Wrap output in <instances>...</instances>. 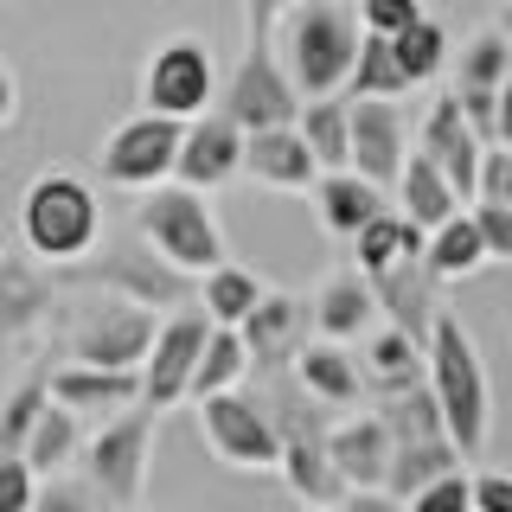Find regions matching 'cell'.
Returning <instances> with one entry per match:
<instances>
[{
    "instance_id": "obj_21",
    "label": "cell",
    "mask_w": 512,
    "mask_h": 512,
    "mask_svg": "<svg viewBox=\"0 0 512 512\" xmlns=\"http://www.w3.org/2000/svg\"><path fill=\"white\" fill-rule=\"evenodd\" d=\"M372 320H378V301H372V282L359 269H333L320 282V295L308 301V327L320 340H359Z\"/></svg>"
},
{
    "instance_id": "obj_23",
    "label": "cell",
    "mask_w": 512,
    "mask_h": 512,
    "mask_svg": "<svg viewBox=\"0 0 512 512\" xmlns=\"http://www.w3.org/2000/svg\"><path fill=\"white\" fill-rule=\"evenodd\" d=\"M314 205H320V224H327L333 237H352L372 212H384V186L372 180H359L352 167H327V173H314Z\"/></svg>"
},
{
    "instance_id": "obj_31",
    "label": "cell",
    "mask_w": 512,
    "mask_h": 512,
    "mask_svg": "<svg viewBox=\"0 0 512 512\" xmlns=\"http://www.w3.org/2000/svg\"><path fill=\"white\" fill-rule=\"evenodd\" d=\"M250 378V359H244V340L237 327H205V346L192 359V378H186V397H212V391H231V384Z\"/></svg>"
},
{
    "instance_id": "obj_43",
    "label": "cell",
    "mask_w": 512,
    "mask_h": 512,
    "mask_svg": "<svg viewBox=\"0 0 512 512\" xmlns=\"http://www.w3.org/2000/svg\"><path fill=\"white\" fill-rule=\"evenodd\" d=\"M474 199L512 205V154H506V141L480 148V167H474Z\"/></svg>"
},
{
    "instance_id": "obj_22",
    "label": "cell",
    "mask_w": 512,
    "mask_h": 512,
    "mask_svg": "<svg viewBox=\"0 0 512 512\" xmlns=\"http://www.w3.org/2000/svg\"><path fill=\"white\" fill-rule=\"evenodd\" d=\"M45 397H52V404H64V410H128L141 397V384H135V372H109V365H71L64 359L52 378H45Z\"/></svg>"
},
{
    "instance_id": "obj_29",
    "label": "cell",
    "mask_w": 512,
    "mask_h": 512,
    "mask_svg": "<svg viewBox=\"0 0 512 512\" xmlns=\"http://www.w3.org/2000/svg\"><path fill=\"white\" fill-rule=\"evenodd\" d=\"M391 192H397V212H404L416 231H436L448 212H461V199L448 192V180H442L436 167H429L423 154H404V167H397Z\"/></svg>"
},
{
    "instance_id": "obj_40",
    "label": "cell",
    "mask_w": 512,
    "mask_h": 512,
    "mask_svg": "<svg viewBox=\"0 0 512 512\" xmlns=\"http://www.w3.org/2000/svg\"><path fill=\"white\" fill-rule=\"evenodd\" d=\"M39 410H45V372H32L20 391L0 404V455H20V442H26V429H32Z\"/></svg>"
},
{
    "instance_id": "obj_3",
    "label": "cell",
    "mask_w": 512,
    "mask_h": 512,
    "mask_svg": "<svg viewBox=\"0 0 512 512\" xmlns=\"http://www.w3.org/2000/svg\"><path fill=\"white\" fill-rule=\"evenodd\" d=\"M20 237L39 263H77V256L96 250L103 237V205H96V186L77 180V173H39L20 199Z\"/></svg>"
},
{
    "instance_id": "obj_39",
    "label": "cell",
    "mask_w": 512,
    "mask_h": 512,
    "mask_svg": "<svg viewBox=\"0 0 512 512\" xmlns=\"http://www.w3.org/2000/svg\"><path fill=\"white\" fill-rule=\"evenodd\" d=\"M32 512H116L103 500V493L90 487V480H77V474H39V487H32Z\"/></svg>"
},
{
    "instance_id": "obj_36",
    "label": "cell",
    "mask_w": 512,
    "mask_h": 512,
    "mask_svg": "<svg viewBox=\"0 0 512 512\" xmlns=\"http://www.w3.org/2000/svg\"><path fill=\"white\" fill-rule=\"evenodd\" d=\"M512 84V45L500 26L474 32L468 45H461V64H455V90H500Z\"/></svg>"
},
{
    "instance_id": "obj_30",
    "label": "cell",
    "mask_w": 512,
    "mask_h": 512,
    "mask_svg": "<svg viewBox=\"0 0 512 512\" xmlns=\"http://www.w3.org/2000/svg\"><path fill=\"white\" fill-rule=\"evenodd\" d=\"M352 250H359L352 269H359V276H378V269H391L397 256H423V231H416L404 212L384 205V212H372L359 231H352Z\"/></svg>"
},
{
    "instance_id": "obj_10",
    "label": "cell",
    "mask_w": 512,
    "mask_h": 512,
    "mask_svg": "<svg viewBox=\"0 0 512 512\" xmlns=\"http://www.w3.org/2000/svg\"><path fill=\"white\" fill-rule=\"evenodd\" d=\"M212 96H218V116H231L244 135L250 128H282V122H295V109H301V96H295V84H288V71L276 64L269 45H244L237 71L224 77Z\"/></svg>"
},
{
    "instance_id": "obj_27",
    "label": "cell",
    "mask_w": 512,
    "mask_h": 512,
    "mask_svg": "<svg viewBox=\"0 0 512 512\" xmlns=\"http://www.w3.org/2000/svg\"><path fill=\"white\" fill-rule=\"evenodd\" d=\"M448 468H468V461H461V448L448 442V436L391 442V461H384V480H378V487H384V493H397V500H410L416 487H429V480L448 474Z\"/></svg>"
},
{
    "instance_id": "obj_19",
    "label": "cell",
    "mask_w": 512,
    "mask_h": 512,
    "mask_svg": "<svg viewBox=\"0 0 512 512\" xmlns=\"http://www.w3.org/2000/svg\"><path fill=\"white\" fill-rule=\"evenodd\" d=\"M288 365H295V384L308 391V404L320 410H352L365 397L359 359L346 352V340H301V352Z\"/></svg>"
},
{
    "instance_id": "obj_33",
    "label": "cell",
    "mask_w": 512,
    "mask_h": 512,
    "mask_svg": "<svg viewBox=\"0 0 512 512\" xmlns=\"http://www.w3.org/2000/svg\"><path fill=\"white\" fill-rule=\"evenodd\" d=\"M391 58H397V71H404L410 90L429 84V77H442L448 71V32H442V20L416 13L404 32H391Z\"/></svg>"
},
{
    "instance_id": "obj_20",
    "label": "cell",
    "mask_w": 512,
    "mask_h": 512,
    "mask_svg": "<svg viewBox=\"0 0 512 512\" xmlns=\"http://www.w3.org/2000/svg\"><path fill=\"white\" fill-rule=\"evenodd\" d=\"M320 448H327L333 474L346 480V493L352 487H378V480H384V461H391V436H384L378 410L372 416H346V423L320 429Z\"/></svg>"
},
{
    "instance_id": "obj_38",
    "label": "cell",
    "mask_w": 512,
    "mask_h": 512,
    "mask_svg": "<svg viewBox=\"0 0 512 512\" xmlns=\"http://www.w3.org/2000/svg\"><path fill=\"white\" fill-rule=\"evenodd\" d=\"M461 109V122L474 128L480 148H493V141H512V84L500 90H448Z\"/></svg>"
},
{
    "instance_id": "obj_47",
    "label": "cell",
    "mask_w": 512,
    "mask_h": 512,
    "mask_svg": "<svg viewBox=\"0 0 512 512\" xmlns=\"http://www.w3.org/2000/svg\"><path fill=\"white\" fill-rule=\"evenodd\" d=\"M282 7H288V0H244V32H250V45H269V26H276Z\"/></svg>"
},
{
    "instance_id": "obj_32",
    "label": "cell",
    "mask_w": 512,
    "mask_h": 512,
    "mask_svg": "<svg viewBox=\"0 0 512 512\" xmlns=\"http://www.w3.org/2000/svg\"><path fill=\"white\" fill-rule=\"evenodd\" d=\"M295 128H301V141H308V154H314L320 173L346 167V96L340 90H333V96H301Z\"/></svg>"
},
{
    "instance_id": "obj_48",
    "label": "cell",
    "mask_w": 512,
    "mask_h": 512,
    "mask_svg": "<svg viewBox=\"0 0 512 512\" xmlns=\"http://www.w3.org/2000/svg\"><path fill=\"white\" fill-rule=\"evenodd\" d=\"M340 506H346V512H410L397 493H384V487H352Z\"/></svg>"
},
{
    "instance_id": "obj_17",
    "label": "cell",
    "mask_w": 512,
    "mask_h": 512,
    "mask_svg": "<svg viewBox=\"0 0 512 512\" xmlns=\"http://www.w3.org/2000/svg\"><path fill=\"white\" fill-rule=\"evenodd\" d=\"M372 282V301H378V314L391 320L397 333H410L416 346H423V333H429V320H436V276L423 269V256H397L391 269H378V276H365Z\"/></svg>"
},
{
    "instance_id": "obj_6",
    "label": "cell",
    "mask_w": 512,
    "mask_h": 512,
    "mask_svg": "<svg viewBox=\"0 0 512 512\" xmlns=\"http://www.w3.org/2000/svg\"><path fill=\"white\" fill-rule=\"evenodd\" d=\"M154 308L141 301H122V295H103V301H84L64 327V359L71 365H109V372H135L141 352L154 340Z\"/></svg>"
},
{
    "instance_id": "obj_9",
    "label": "cell",
    "mask_w": 512,
    "mask_h": 512,
    "mask_svg": "<svg viewBox=\"0 0 512 512\" xmlns=\"http://www.w3.org/2000/svg\"><path fill=\"white\" fill-rule=\"evenodd\" d=\"M205 320L199 308H167V320H154V340L148 352H141V365H135V384H141V397L135 404H148V410H173L186 397V378H192V359H199V346H205Z\"/></svg>"
},
{
    "instance_id": "obj_41",
    "label": "cell",
    "mask_w": 512,
    "mask_h": 512,
    "mask_svg": "<svg viewBox=\"0 0 512 512\" xmlns=\"http://www.w3.org/2000/svg\"><path fill=\"white\" fill-rule=\"evenodd\" d=\"M468 218H474V231H480V250H487V263H506V256H512V205L468 199Z\"/></svg>"
},
{
    "instance_id": "obj_11",
    "label": "cell",
    "mask_w": 512,
    "mask_h": 512,
    "mask_svg": "<svg viewBox=\"0 0 512 512\" xmlns=\"http://www.w3.org/2000/svg\"><path fill=\"white\" fill-rule=\"evenodd\" d=\"M212 90H218V71H212V52L199 39H167L148 58V71H141V109L173 116V122L212 109Z\"/></svg>"
},
{
    "instance_id": "obj_16",
    "label": "cell",
    "mask_w": 512,
    "mask_h": 512,
    "mask_svg": "<svg viewBox=\"0 0 512 512\" xmlns=\"http://www.w3.org/2000/svg\"><path fill=\"white\" fill-rule=\"evenodd\" d=\"M416 154L429 160V167L448 180V192H455L461 205L474 199V167H480V141H474V128L461 122V109H455V96H436L429 103V116H423V135H416Z\"/></svg>"
},
{
    "instance_id": "obj_28",
    "label": "cell",
    "mask_w": 512,
    "mask_h": 512,
    "mask_svg": "<svg viewBox=\"0 0 512 512\" xmlns=\"http://www.w3.org/2000/svg\"><path fill=\"white\" fill-rule=\"evenodd\" d=\"M192 295H199V314L212 320V327H237V320L256 308L263 282H256L244 263H231V256H224V263H212V269H199V276H192Z\"/></svg>"
},
{
    "instance_id": "obj_26",
    "label": "cell",
    "mask_w": 512,
    "mask_h": 512,
    "mask_svg": "<svg viewBox=\"0 0 512 512\" xmlns=\"http://www.w3.org/2000/svg\"><path fill=\"white\" fill-rule=\"evenodd\" d=\"M77 448H84V423H77V410H64V404L45 397V410L32 416V429L20 442V461L32 474H58V468L77 461Z\"/></svg>"
},
{
    "instance_id": "obj_25",
    "label": "cell",
    "mask_w": 512,
    "mask_h": 512,
    "mask_svg": "<svg viewBox=\"0 0 512 512\" xmlns=\"http://www.w3.org/2000/svg\"><path fill=\"white\" fill-rule=\"evenodd\" d=\"M359 378H365V391H378V397L410 391V384H423V346H416L410 333H397V327H378L372 340H365Z\"/></svg>"
},
{
    "instance_id": "obj_37",
    "label": "cell",
    "mask_w": 512,
    "mask_h": 512,
    "mask_svg": "<svg viewBox=\"0 0 512 512\" xmlns=\"http://www.w3.org/2000/svg\"><path fill=\"white\" fill-rule=\"evenodd\" d=\"M378 423L391 442H423V436H442V410L429 397V384H410V391H391L378 404Z\"/></svg>"
},
{
    "instance_id": "obj_24",
    "label": "cell",
    "mask_w": 512,
    "mask_h": 512,
    "mask_svg": "<svg viewBox=\"0 0 512 512\" xmlns=\"http://www.w3.org/2000/svg\"><path fill=\"white\" fill-rule=\"evenodd\" d=\"M423 269L436 282H461V276H480V269H487V250H480V231H474L468 205L448 212L436 231H423Z\"/></svg>"
},
{
    "instance_id": "obj_45",
    "label": "cell",
    "mask_w": 512,
    "mask_h": 512,
    "mask_svg": "<svg viewBox=\"0 0 512 512\" xmlns=\"http://www.w3.org/2000/svg\"><path fill=\"white\" fill-rule=\"evenodd\" d=\"M32 487H39V474L20 455H0V512H32Z\"/></svg>"
},
{
    "instance_id": "obj_13",
    "label": "cell",
    "mask_w": 512,
    "mask_h": 512,
    "mask_svg": "<svg viewBox=\"0 0 512 512\" xmlns=\"http://www.w3.org/2000/svg\"><path fill=\"white\" fill-rule=\"evenodd\" d=\"M410 154V128L397 116V96H346V167L372 186H391Z\"/></svg>"
},
{
    "instance_id": "obj_14",
    "label": "cell",
    "mask_w": 512,
    "mask_h": 512,
    "mask_svg": "<svg viewBox=\"0 0 512 512\" xmlns=\"http://www.w3.org/2000/svg\"><path fill=\"white\" fill-rule=\"evenodd\" d=\"M237 160H244V128L218 109H199V116L180 122V148H173V180L192 192H212L224 180H237Z\"/></svg>"
},
{
    "instance_id": "obj_7",
    "label": "cell",
    "mask_w": 512,
    "mask_h": 512,
    "mask_svg": "<svg viewBox=\"0 0 512 512\" xmlns=\"http://www.w3.org/2000/svg\"><path fill=\"white\" fill-rule=\"evenodd\" d=\"M199 436H205V448H212L224 468H237V474L276 468V423H269L263 397H250L244 384L199 397Z\"/></svg>"
},
{
    "instance_id": "obj_8",
    "label": "cell",
    "mask_w": 512,
    "mask_h": 512,
    "mask_svg": "<svg viewBox=\"0 0 512 512\" xmlns=\"http://www.w3.org/2000/svg\"><path fill=\"white\" fill-rule=\"evenodd\" d=\"M71 282H90V288H103V295H122V301H141V308H180V301L192 295V276L186 269H173V263H160V256L141 244H122V250H109V256H77V263H58Z\"/></svg>"
},
{
    "instance_id": "obj_46",
    "label": "cell",
    "mask_w": 512,
    "mask_h": 512,
    "mask_svg": "<svg viewBox=\"0 0 512 512\" xmlns=\"http://www.w3.org/2000/svg\"><path fill=\"white\" fill-rule=\"evenodd\" d=\"M468 512H512V480L506 474H468Z\"/></svg>"
},
{
    "instance_id": "obj_2",
    "label": "cell",
    "mask_w": 512,
    "mask_h": 512,
    "mask_svg": "<svg viewBox=\"0 0 512 512\" xmlns=\"http://www.w3.org/2000/svg\"><path fill=\"white\" fill-rule=\"evenodd\" d=\"M269 52L288 71L295 96H333L359 52V20L352 0H288L269 26Z\"/></svg>"
},
{
    "instance_id": "obj_18",
    "label": "cell",
    "mask_w": 512,
    "mask_h": 512,
    "mask_svg": "<svg viewBox=\"0 0 512 512\" xmlns=\"http://www.w3.org/2000/svg\"><path fill=\"white\" fill-rule=\"evenodd\" d=\"M237 173H250L256 186H276V192H308L320 167H314L308 141H301V128L282 122V128H250Z\"/></svg>"
},
{
    "instance_id": "obj_35",
    "label": "cell",
    "mask_w": 512,
    "mask_h": 512,
    "mask_svg": "<svg viewBox=\"0 0 512 512\" xmlns=\"http://www.w3.org/2000/svg\"><path fill=\"white\" fill-rule=\"evenodd\" d=\"M346 96H404V71L391 58V39L384 32H359V52H352V71H346Z\"/></svg>"
},
{
    "instance_id": "obj_49",
    "label": "cell",
    "mask_w": 512,
    "mask_h": 512,
    "mask_svg": "<svg viewBox=\"0 0 512 512\" xmlns=\"http://www.w3.org/2000/svg\"><path fill=\"white\" fill-rule=\"evenodd\" d=\"M7 122H13V71L0 64V128H7Z\"/></svg>"
},
{
    "instance_id": "obj_4",
    "label": "cell",
    "mask_w": 512,
    "mask_h": 512,
    "mask_svg": "<svg viewBox=\"0 0 512 512\" xmlns=\"http://www.w3.org/2000/svg\"><path fill=\"white\" fill-rule=\"evenodd\" d=\"M135 237L148 244L160 263L186 269V276H199V269L224 263V224L218 212L205 205V192H192L180 180H160L141 192L135 205Z\"/></svg>"
},
{
    "instance_id": "obj_15",
    "label": "cell",
    "mask_w": 512,
    "mask_h": 512,
    "mask_svg": "<svg viewBox=\"0 0 512 512\" xmlns=\"http://www.w3.org/2000/svg\"><path fill=\"white\" fill-rule=\"evenodd\" d=\"M237 340H244L250 372H263V378L288 372V359H295L301 340H308V301L282 295V288H263L256 308L237 320Z\"/></svg>"
},
{
    "instance_id": "obj_42",
    "label": "cell",
    "mask_w": 512,
    "mask_h": 512,
    "mask_svg": "<svg viewBox=\"0 0 512 512\" xmlns=\"http://www.w3.org/2000/svg\"><path fill=\"white\" fill-rule=\"evenodd\" d=\"M404 506H410V512H468V468L436 474L429 487H416Z\"/></svg>"
},
{
    "instance_id": "obj_50",
    "label": "cell",
    "mask_w": 512,
    "mask_h": 512,
    "mask_svg": "<svg viewBox=\"0 0 512 512\" xmlns=\"http://www.w3.org/2000/svg\"><path fill=\"white\" fill-rule=\"evenodd\" d=\"M308 512H346V506H308Z\"/></svg>"
},
{
    "instance_id": "obj_5",
    "label": "cell",
    "mask_w": 512,
    "mask_h": 512,
    "mask_svg": "<svg viewBox=\"0 0 512 512\" xmlns=\"http://www.w3.org/2000/svg\"><path fill=\"white\" fill-rule=\"evenodd\" d=\"M154 423H160V410L128 404L77 448V455H84V480L109 506H135L141 500V487H148V455H154Z\"/></svg>"
},
{
    "instance_id": "obj_34",
    "label": "cell",
    "mask_w": 512,
    "mask_h": 512,
    "mask_svg": "<svg viewBox=\"0 0 512 512\" xmlns=\"http://www.w3.org/2000/svg\"><path fill=\"white\" fill-rule=\"evenodd\" d=\"M45 308H52V288L32 276L26 263L0 256V340H13V333H26L32 320H45Z\"/></svg>"
},
{
    "instance_id": "obj_1",
    "label": "cell",
    "mask_w": 512,
    "mask_h": 512,
    "mask_svg": "<svg viewBox=\"0 0 512 512\" xmlns=\"http://www.w3.org/2000/svg\"><path fill=\"white\" fill-rule=\"evenodd\" d=\"M423 384L442 410V436L461 448V461H480L487 455V423H493V391H487V365H480L474 333L448 308H436L423 333Z\"/></svg>"
},
{
    "instance_id": "obj_44",
    "label": "cell",
    "mask_w": 512,
    "mask_h": 512,
    "mask_svg": "<svg viewBox=\"0 0 512 512\" xmlns=\"http://www.w3.org/2000/svg\"><path fill=\"white\" fill-rule=\"evenodd\" d=\"M416 13H423L416 0H359L352 20H359V32H384V39H391V32H404Z\"/></svg>"
},
{
    "instance_id": "obj_12",
    "label": "cell",
    "mask_w": 512,
    "mask_h": 512,
    "mask_svg": "<svg viewBox=\"0 0 512 512\" xmlns=\"http://www.w3.org/2000/svg\"><path fill=\"white\" fill-rule=\"evenodd\" d=\"M173 148H180V122L141 109V116H128L103 141V180L128 186V192H148L160 180H173Z\"/></svg>"
}]
</instances>
